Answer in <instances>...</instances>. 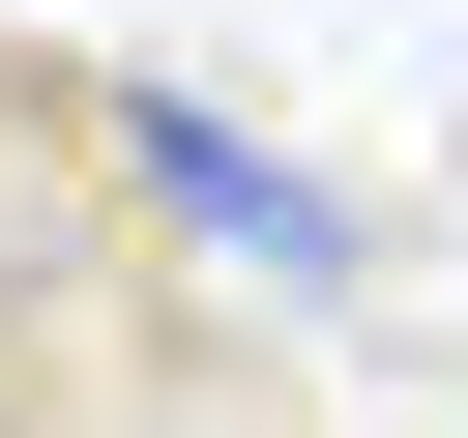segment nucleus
Listing matches in <instances>:
<instances>
[{
  "mask_svg": "<svg viewBox=\"0 0 468 438\" xmlns=\"http://www.w3.org/2000/svg\"><path fill=\"white\" fill-rule=\"evenodd\" d=\"M88 146H117L146 234H205V263H263V292H380V234H351L263 117H205V88H88Z\"/></svg>",
  "mask_w": 468,
  "mask_h": 438,
  "instance_id": "obj_1",
  "label": "nucleus"
}]
</instances>
